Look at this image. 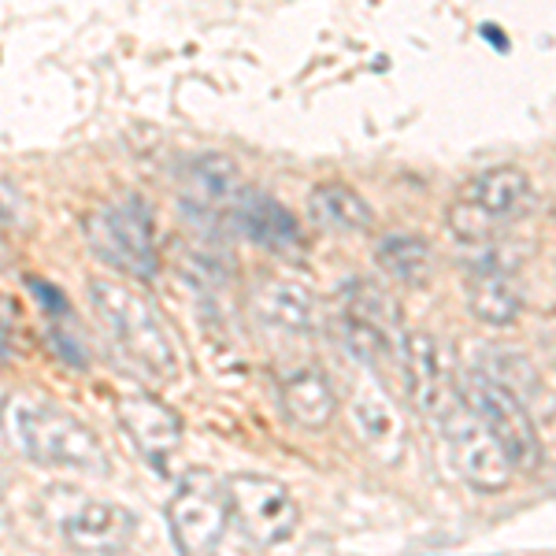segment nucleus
Instances as JSON below:
<instances>
[{"label":"nucleus","instance_id":"nucleus-14","mask_svg":"<svg viewBox=\"0 0 556 556\" xmlns=\"http://www.w3.org/2000/svg\"><path fill=\"white\" fill-rule=\"evenodd\" d=\"M230 208H235L238 227L253 241H260L264 249H271V253H290V249L301 245L298 219H293L278 201H271V197L241 190Z\"/></svg>","mask_w":556,"mask_h":556},{"label":"nucleus","instance_id":"nucleus-5","mask_svg":"<svg viewBox=\"0 0 556 556\" xmlns=\"http://www.w3.org/2000/svg\"><path fill=\"white\" fill-rule=\"evenodd\" d=\"M227 497L230 508H235L238 527L256 549L282 545L286 538L298 531V501H293V493L282 482L267 479V475H235V479H227Z\"/></svg>","mask_w":556,"mask_h":556},{"label":"nucleus","instance_id":"nucleus-20","mask_svg":"<svg viewBox=\"0 0 556 556\" xmlns=\"http://www.w3.org/2000/svg\"><path fill=\"white\" fill-rule=\"evenodd\" d=\"M375 264L382 267L386 278L416 290V286H427L430 275H434V249L419 235H390L375 249Z\"/></svg>","mask_w":556,"mask_h":556},{"label":"nucleus","instance_id":"nucleus-9","mask_svg":"<svg viewBox=\"0 0 556 556\" xmlns=\"http://www.w3.org/2000/svg\"><path fill=\"white\" fill-rule=\"evenodd\" d=\"M442 430L450 434L456 468H460V475L475 490L493 493V490H505L508 482H513V475H516L513 460H508V453L501 450L497 434H493L490 424L475 408L460 405Z\"/></svg>","mask_w":556,"mask_h":556},{"label":"nucleus","instance_id":"nucleus-19","mask_svg":"<svg viewBox=\"0 0 556 556\" xmlns=\"http://www.w3.org/2000/svg\"><path fill=\"white\" fill-rule=\"evenodd\" d=\"M308 212L319 227L342 230V235H364V230L375 227L371 204H367L353 186H342V182L316 186L308 197Z\"/></svg>","mask_w":556,"mask_h":556},{"label":"nucleus","instance_id":"nucleus-18","mask_svg":"<svg viewBox=\"0 0 556 556\" xmlns=\"http://www.w3.org/2000/svg\"><path fill=\"white\" fill-rule=\"evenodd\" d=\"M464 293H468V308L475 312V319L490 323V327H513L519 312H523L516 282L497 264L471 267Z\"/></svg>","mask_w":556,"mask_h":556},{"label":"nucleus","instance_id":"nucleus-4","mask_svg":"<svg viewBox=\"0 0 556 556\" xmlns=\"http://www.w3.org/2000/svg\"><path fill=\"white\" fill-rule=\"evenodd\" d=\"M531 204V178L519 167H490L460 186L453 197L445 223L464 245H486L516 223V215Z\"/></svg>","mask_w":556,"mask_h":556},{"label":"nucleus","instance_id":"nucleus-21","mask_svg":"<svg viewBox=\"0 0 556 556\" xmlns=\"http://www.w3.org/2000/svg\"><path fill=\"white\" fill-rule=\"evenodd\" d=\"M0 223H12V227H20L23 223V201L15 190H8L4 182H0Z\"/></svg>","mask_w":556,"mask_h":556},{"label":"nucleus","instance_id":"nucleus-11","mask_svg":"<svg viewBox=\"0 0 556 556\" xmlns=\"http://www.w3.org/2000/svg\"><path fill=\"white\" fill-rule=\"evenodd\" d=\"M353 430L364 442V450L379 456L382 464H397L408 453V430L401 419L397 405L379 390V386L364 382L353 393Z\"/></svg>","mask_w":556,"mask_h":556},{"label":"nucleus","instance_id":"nucleus-22","mask_svg":"<svg viewBox=\"0 0 556 556\" xmlns=\"http://www.w3.org/2000/svg\"><path fill=\"white\" fill-rule=\"evenodd\" d=\"M30 290L38 293V298H41L45 304H49V308H45V312H64V308H67L64 298H60L56 290H49V286H45V282H38V278H34V282H30Z\"/></svg>","mask_w":556,"mask_h":556},{"label":"nucleus","instance_id":"nucleus-6","mask_svg":"<svg viewBox=\"0 0 556 556\" xmlns=\"http://www.w3.org/2000/svg\"><path fill=\"white\" fill-rule=\"evenodd\" d=\"M468 390H471V408L479 412L493 434H497L501 450L508 453L513 468L534 471L538 464H542V438H538L534 419L523 401H519V393L508 390L497 375L490 379V375H482V371L471 375Z\"/></svg>","mask_w":556,"mask_h":556},{"label":"nucleus","instance_id":"nucleus-3","mask_svg":"<svg viewBox=\"0 0 556 556\" xmlns=\"http://www.w3.org/2000/svg\"><path fill=\"white\" fill-rule=\"evenodd\" d=\"M167 516H172V531L182 556H256L253 549H241L253 542L238 527L227 482L212 479L208 471H193L178 486Z\"/></svg>","mask_w":556,"mask_h":556},{"label":"nucleus","instance_id":"nucleus-23","mask_svg":"<svg viewBox=\"0 0 556 556\" xmlns=\"http://www.w3.org/2000/svg\"><path fill=\"white\" fill-rule=\"evenodd\" d=\"M0 349H4V338H0Z\"/></svg>","mask_w":556,"mask_h":556},{"label":"nucleus","instance_id":"nucleus-10","mask_svg":"<svg viewBox=\"0 0 556 556\" xmlns=\"http://www.w3.org/2000/svg\"><path fill=\"white\" fill-rule=\"evenodd\" d=\"M345 301V334L353 349L367 361H379V356L390 353V342L397 338V304L386 290H379L367 278H356V282L345 286L342 293Z\"/></svg>","mask_w":556,"mask_h":556},{"label":"nucleus","instance_id":"nucleus-7","mask_svg":"<svg viewBox=\"0 0 556 556\" xmlns=\"http://www.w3.org/2000/svg\"><path fill=\"white\" fill-rule=\"evenodd\" d=\"M401 361H405V382L416 412L430 424L445 427L453 412L464 405L456 397V371L445 345L424 330H412V334H401Z\"/></svg>","mask_w":556,"mask_h":556},{"label":"nucleus","instance_id":"nucleus-15","mask_svg":"<svg viewBox=\"0 0 556 556\" xmlns=\"http://www.w3.org/2000/svg\"><path fill=\"white\" fill-rule=\"evenodd\" d=\"M256 316H264L267 323L282 330H293V334H308L319 323V301L308 286L293 282V278H267V282L256 286L253 293Z\"/></svg>","mask_w":556,"mask_h":556},{"label":"nucleus","instance_id":"nucleus-17","mask_svg":"<svg viewBox=\"0 0 556 556\" xmlns=\"http://www.w3.org/2000/svg\"><path fill=\"white\" fill-rule=\"evenodd\" d=\"M182 193L201 208H219V204H235L241 193V172L230 156L223 152H201V156L186 160V167L178 172Z\"/></svg>","mask_w":556,"mask_h":556},{"label":"nucleus","instance_id":"nucleus-12","mask_svg":"<svg viewBox=\"0 0 556 556\" xmlns=\"http://www.w3.org/2000/svg\"><path fill=\"white\" fill-rule=\"evenodd\" d=\"M115 412H119V424L130 434V442L152 464L178 453V445H182V416L172 405L149 397V393H123Z\"/></svg>","mask_w":556,"mask_h":556},{"label":"nucleus","instance_id":"nucleus-13","mask_svg":"<svg viewBox=\"0 0 556 556\" xmlns=\"http://www.w3.org/2000/svg\"><path fill=\"white\" fill-rule=\"evenodd\" d=\"M64 538L78 553H119L134 538V516L112 501H83L64 519Z\"/></svg>","mask_w":556,"mask_h":556},{"label":"nucleus","instance_id":"nucleus-16","mask_svg":"<svg viewBox=\"0 0 556 556\" xmlns=\"http://www.w3.org/2000/svg\"><path fill=\"white\" fill-rule=\"evenodd\" d=\"M282 408L301 430H323L338 416V393L316 367H301L282 382Z\"/></svg>","mask_w":556,"mask_h":556},{"label":"nucleus","instance_id":"nucleus-8","mask_svg":"<svg viewBox=\"0 0 556 556\" xmlns=\"http://www.w3.org/2000/svg\"><path fill=\"white\" fill-rule=\"evenodd\" d=\"M83 235L108 267L134 278H149L156 271V245L152 227L138 204H115V208L93 212L83 223Z\"/></svg>","mask_w":556,"mask_h":556},{"label":"nucleus","instance_id":"nucleus-2","mask_svg":"<svg viewBox=\"0 0 556 556\" xmlns=\"http://www.w3.org/2000/svg\"><path fill=\"white\" fill-rule=\"evenodd\" d=\"M97 319L112 334V345L134 371L152 382H167L178 375V353L172 342V330L160 319V312L141 298L138 290L115 282V278H93L89 282Z\"/></svg>","mask_w":556,"mask_h":556},{"label":"nucleus","instance_id":"nucleus-1","mask_svg":"<svg viewBox=\"0 0 556 556\" xmlns=\"http://www.w3.org/2000/svg\"><path fill=\"white\" fill-rule=\"evenodd\" d=\"M0 430L8 445L41 468L108 471L101 438L67 408L52 405L38 393H8L0 405Z\"/></svg>","mask_w":556,"mask_h":556}]
</instances>
